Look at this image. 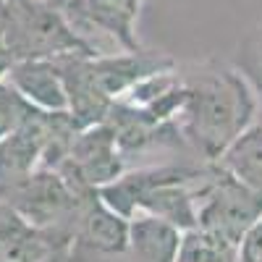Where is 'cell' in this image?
<instances>
[{
	"instance_id": "obj_1",
	"label": "cell",
	"mask_w": 262,
	"mask_h": 262,
	"mask_svg": "<svg viewBox=\"0 0 262 262\" xmlns=\"http://www.w3.org/2000/svg\"><path fill=\"white\" fill-rule=\"evenodd\" d=\"M184 107L179 113V128L205 160L217 163L228 144L254 123L257 92L254 86L226 66H207L184 79Z\"/></svg>"
},
{
	"instance_id": "obj_2",
	"label": "cell",
	"mask_w": 262,
	"mask_h": 262,
	"mask_svg": "<svg viewBox=\"0 0 262 262\" xmlns=\"http://www.w3.org/2000/svg\"><path fill=\"white\" fill-rule=\"evenodd\" d=\"M3 29L16 60H55L63 55H97L58 6L50 0H6L0 13Z\"/></svg>"
},
{
	"instance_id": "obj_3",
	"label": "cell",
	"mask_w": 262,
	"mask_h": 262,
	"mask_svg": "<svg viewBox=\"0 0 262 262\" xmlns=\"http://www.w3.org/2000/svg\"><path fill=\"white\" fill-rule=\"evenodd\" d=\"M262 217V194L217 168L196 194V228L238 247L244 233Z\"/></svg>"
},
{
	"instance_id": "obj_4",
	"label": "cell",
	"mask_w": 262,
	"mask_h": 262,
	"mask_svg": "<svg viewBox=\"0 0 262 262\" xmlns=\"http://www.w3.org/2000/svg\"><path fill=\"white\" fill-rule=\"evenodd\" d=\"M66 95H69V113L79 128L102 123L113 107V100L105 95L92 71V55H63L55 58Z\"/></svg>"
},
{
	"instance_id": "obj_5",
	"label": "cell",
	"mask_w": 262,
	"mask_h": 262,
	"mask_svg": "<svg viewBox=\"0 0 262 262\" xmlns=\"http://www.w3.org/2000/svg\"><path fill=\"white\" fill-rule=\"evenodd\" d=\"M48 144V113L37 111L24 126L0 139V186L16 184L42 168Z\"/></svg>"
},
{
	"instance_id": "obj_6",
	"label": "cell",
	"mask_w": 262,
	"mask_h": 262,
	"mask_svg": "<svg viewBox=\"0 0 262 262\" xmlns=\"http://www.w3.org/2000/svg\"><path fill=\"white\" fill-rule=\"evenodd\" d=\"M74 236L95 252L123 254L128 252V217L107 207L97 191H90L81 200Z\"/></svg>"
},
{
	"instance_id": "obj_7",
	"label": "cell",
	"mask_w": 262,
	"mask_h": 262,
	"mask_svg": "<svg viewBox=\"0 0 262 262\" xmlns=\"http://www.w3.org/2000/svg\"><path fill=\"white\" fill-rule=\"evenodd\" d=\"M8 81L42 113L69 111V95H66V84L55 60H16Z\"/></svg>"
},
{
	"instance_id": "obj_8",
	"label": "cell",
	"mask_w": 262,
	"mask_h": 262,
	"mask_svg": "<svg viewBox=\"0 0 262 262\" xmlns=\"http://www.w3.org/2000/svg\"><path fill=\"white\" fill-rule=\"evenodd\" d=\"M184 233L179 226L149 212H137L128 221V252L139 262H176Z\"/></svg>"
},
{
	"instance_id": "obj_9",
	"label": "cell",
	"mask_w": 262,
	"mask_h": 262,
	"mask_svg": "<svg viewBox=\"0 0 262 262\" xmlns=\"http://www.w3.org/2000/svg\"><path fill=\"white\" fill-rule=\"evenodd\" d=\"M144 0H71L69 8L121 42L123 50H142L137 39V18Z\"/></svg>"
},
{
	"instance_id": "obj_10",
	"label": "cell",
	"mask_w": 262,
	"mask_h": 262,
	"mask_svg": "<svg viewBox=\"0 0 262 262\" xmlns=\"http://www.w3.org/2000/svg\"><path fill=\"white\" fill-rule=\"evenodd\" d=\"M217 168L262 194V123H252L217 158Z\"/></svg>"
},
{
	"instance_id": "obj_11",
	"label": "cell",
	"mask_w": 262,
	"mask_h": 262,
	"mask_svg": "<svg viewBox=\"0 0 262 262\" xmlns=\"http://www.w3.org/2000/svg\"><path fill=\"white\" fill-rule=\"evenodd\" d=\"M236 249L238 247L223 238L194 228L184 233V244L176 262H236Z\"/></svg>"
},
{
	"instance_id": "obj_12",
	"label": "cell",
	"mask_w": 262,
	"mask_h": 262,
	"mask_svg": "<svg viewBox=\"0 0 262 262\" xmlns=\"http://www.w3.org/2000/svg\"><path fill=\"white\" fill-rule=\"evenodd\" d=\"M34 113H37V107L29 105L24 95L8 79L0 81V139L13 134L16 128H21Z\"/></svg>"
},
{
	"instance_id": "obj_13",
	"label": "cell",
	"mask_w": 262,
	"mask_h": 262,
	"mask_svg": "<svg viewBox=\"0 0 262 262\" xmlns=\"http://www.w3.org/2000/svg\"><path fill=\"white\" fill-rule=\"evenodd\" d=\"M236 262H262V217L244 233L236 249Z\"/></svg>"
},
{
	"instance_id": "obj_14",
	"label": "cell",
	"mask_w": 262,
	"mask_h": 262,
	"mask_svg": "<svg viewBox=\"0 0 262 262\" xmlns=\"http://www.w3.org/2000/svg\"><path fill=\"white\" fill-rule=\"evenodd\" d=\"M13 66H16V55H13V50H11V45H8L3 29H0V81L8 79V74H11Z\"/></svg>"
},
{
	"instance_id": "obj_15",
	"label": "cell",
	"mask_w": 262,
	"mask_h": 262,
	"mask_svg": "<svg viewBox=\"0 0 262 262\" xmlns=\"http://www.w3.org/2000/svg\"><path fill=\"white\" fill-rule=\"evenodd\" d=\"M254 50H257V53H249V55H252V63H247V71H249V76L257 81V90L262 92V39L257 42Z\"/></svg>"
},
{
	"instance_id": "obj_16",
	"label": "cell",
	"mask_w": 262,
	"mask_h": 262,
	"mask_svg": "<svg viewBox=\"0 0 262 262\" xmlns=\"http://www.w3.org/2000/svg\"><path fill=\"white\" fill-rule=\"evenodd\" d=\"M3 8H6V0H0V13H3Z\"/></svg>"
},
{
	"instance_id": "obj_17",
	"label": "cell",
	"mask_w": 262,
	"mask_h": 262,
	"mask_svg": "<svg viewBox=\"0 0 262 262\" xmlns=\"http://www.w3.org/2000/svg\"><path fill=\"white\" fill-rule=\"evenodd\" d=\"M50 3H53V0H50Z\"/></svg>"
}]
</instances>
